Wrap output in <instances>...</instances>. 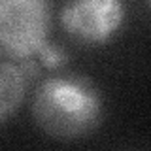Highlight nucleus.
I'll list each match as a JSON object with an SVG mask.
<instances>
[{
  "label": "nucleus",
  "instance_id": "20e7f679",
  "mask_svg": "<svg viewBox=\"0 0 151 151\" xmlns=\"http://www.w3.org/2000/svg\"><path fill=\"white\" fill-rule=\"evenodd\" d=\"M28 79L19 68V63H12L9 59L0 60V123L21 108L27 94Z\"/></svg>",
  "mask_w": 151,
  "mask_h": 151
},
{
  "label": "nucleus",
  "instance_id": "f257e3e1",
  "mask_svg": "<svg viewBox=\"0 0 151 151\" xmlns=\"http://www.w3.org/2000/svg\"><path fill=\"white\" fill-rule=\"evenodd\" d=\"M104 102L91 79L53 76L38 85L32 117L45 134L57 140H78L100 125Z\"/></svg>",
  "mask_w": 151,
  "mask_h": 151
},
{
  "label": "nucleus",
  "instance_id": "f03ea898",
  "mask_svg": "<svg viewBox=\"0 0 151 151\" xmlns=\"http://www.w3.org/2000/svg\"><path fill=\"white\" fill-rule=\"evenodd\" d=\"M53 0H0V55L34 59L49 42Z\"/></svg>",
  "mask_w": 151,
  "mask_h": 151
},
{
  "label": "nucleus",
  "instance_id": "39448f33",
  "mask_svg": "<svg viewBox=\"0 0 151 151\" xmlns=\"http://www.w3.org/2000/svg\"><path fill=\"white\" fill-rule=\"evenodd\" d=\"M38 59L42 60V64L45 66V68H49V70H55V68H60L64 63H66V53L60 47H57V45H53L51 42H47V44L42 47L40 51H38Z\"/></svg>",
  "mask_w": 151,
  "mask_h": 151
},
{
  "label": "nucleus",
  "instance_id": "7ed1b4c3",
  "mask_svg": "<svg viewBox=\"0 0 151 151\" xmlns=\"http://www.w3.org/2000/svg\"><path fill=\"white\" fill-rule=\"evenodd\" d=\"M127 17L125 0H64L63 28L87 45L108 44L119 34Z\"/></svg>",
  "mask_w": 151,
  "mask_h": 151
}]
</instances>
